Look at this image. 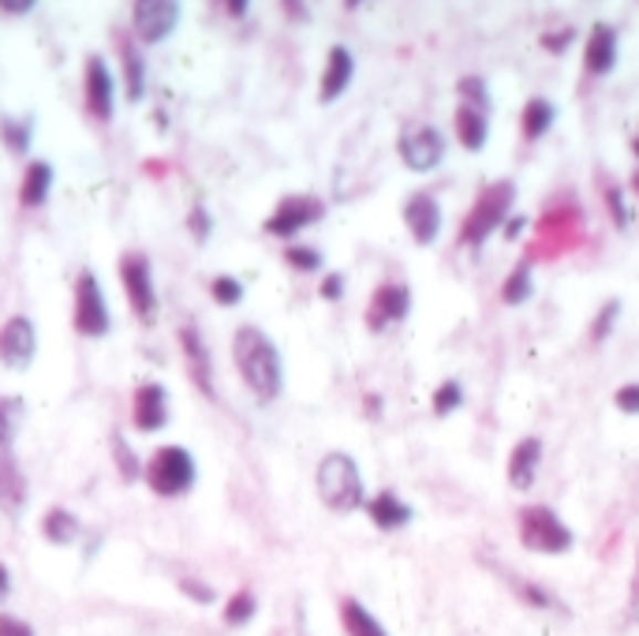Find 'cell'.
<instances>
[{
	"label": "cell",
	"instance_id": "6da1fadb",
	"mask_svg": "<svg viewBox=\"0 0 639 636\" xmlns=\"http://www.w3.org/2000/svg\"><path fill=\"white\" fill-rule=\"evenodd\" d=\"M232 364L240 371L243 386L259 405H273L284 389V359L273 337L259 326H240L232 334Z\"/></svg>",
	"mask_w": 639,
	"mask_h": 636
},
{
	"label": "cell",
	"instance_id": "7a4b0ae2",
	"mask_svg": "<svg viewBox=\"0 0 639 636\" xmlns=\"http://www.w3.org/2000/svg\"><path fill=\"white\" fill-rule=\"evenodd\" d=\"M314 491H318L322 505L329 513H356V509L367 505V487H363L359 465L352 453L344 449H329L326 457L314 468Z\"/></svg>",
	"mask_w": 639,
	"mask_h": 636
},
{
	"label": "cell",
	"instance_id": "3957f363",
	"mask_svg": "<svg viewBox=\"0 0 639 636\" xmlns=\"http://www.w3.org/2000/svg\"><path fill=\"white\" fill-rule=\"evenodd\" d=\"M513 202H516V184L509 180V176H505V180L486 184V188L475 195V202H471V210H468L464 225H460L457 240L464 243V248L479 251L490 240V232L505 229Z\"/></svg>",
	"mask_w": 639,
	"mask_h": 636
},
{
	"label": "cell",
	"instance_id": "277c9868",
	"mask_svg": "<svg viewBox=\"0 0 639 636\" xmlns=\"http://www.w3.org/2000/svg\"><path fill=\"white\" fill-rule=\"evenodd\" d=\"M199 465H195L191 449L184 446H157L150 461L143 465V483L154 498H184L191 494Z\"/></svg>",
	"mask_w": 639,
	"mask_h": 636
},
{
	"label": "cell",
	"instance_id": "5b68a950",
	"mask_svg": "<svg viewBox=\"0 0 639 636\" xmlns=\"http://www.w3.org/2000/svg\"><path fill=\"white\" fill-rule=\"evenodd\" d=\"M516 535H520V546L531 554H568L576 546V535L573 528L562 521L557 509H549L543 502H531L520 509L516 517Z\"/></svg>",
	"mask_w": 639,
	"mask_h": 636
},
{
	"label": "cell",
	"instance_id": "8992f818",
	"mask_svg": "<svg viewBox=\"0 0 639 636\" xmlns=\"http://www.w3.org/2000/svg\"><path fill=\"white\" fill-rule=\"evenodd\" d=\"M72 326L78 337H105L113 330L109 303H105L102 281H97L94 270H78L75 273V303H72Z\"/></svg>",
	"mask_w": 639,
	"mask_h": 636
},
{
	"label": "cell",
	"instance_id": "52a82bcc",
	"mask_svg": "<svg viewBox=\"0 0 639 636\" xmlns=\"http://www.w3.org/2000/svg\"><path fill=\"white\" fill-rule=\"evenodd\" d=\"M121 285L127 296V307L139 322L157 319V289H154V267L143 251L121 254Z\"/></svg>",
	"mask_w": 639,
	"mask_h": 636
},
{
	"label": "cell",
	"instance_id": "ba28073f",
	"mask_svg": "<svg viewBox=\"0 0 639 636\" xmlns=\"http://www.w3.org/2000/svg\"><path fill=\"white\" fill-rule=\"evenodd\" d=\"M322 218H326V199H318V195H284L277 210L262 221V229L277 240H292L296 232L311 229Z\"/></svg>",
	"mask_w": 639,
	"mask_h": 636
},
{
	"label": "cell",
	"instance_id": "9c48e42d",
	"mask_svg": "<svg viewBox=\"0 0 639 636\" xmlns=\"http://www.w3.org/2000/svg\"><path fill=\"white\" fill-rule=\"evenodd\" d=\"M113 105H116V80H113L109 64H105V56L91 53L83 61V110L91 121L109 124Z\"/></svg>",
	"mask_w": 639,
	"mask_h": 636
},
{
	"label": "cell",
	"instance_id": "30bf717a",
	"mask_svg": "<svg viewBox=\"0 0 639 636\" xmlns=\"http://www.w3.org/2000/svg\"><path fill=\"white\" fill-rule=\"evenodd\" d=\"M180 27V4L176 0H139L132 4V38L146 45H161Z\"/></svg>",
	"mask_w": 639,
	"mask_h": 636
},
{
	"label": "cell",
	"instance_id": "8fae6325",
	"mask_svg": "<svg viewBox=\"0 0 639 636\" xmlns=\"http://www.w3.org/2000/svg\"><path fill=\"white\" fill-rule=\"evenodd\" d=\"M397 150H400V161H405L411 173H434L438 165L446 161L449 143L438 127L419 124V127H411V132L400 135Z\"/></svg>",
	"mask_w": 639,
	"mask_h": 636
},
{
	"label": "cell",
	"instance_id": "7c38bea8",
	"mask_svg": "<svg viewBox=\"0 0 639 636\" xmlns=\"http://www.w3.org/2000/svg\"><path fill=\"white\" fill-rule=\"evenodd\" d=\"M411 315V289L405 281H386V285L375 289V296L367 303V322L370 334H386L389 326H397V322H405Z\"/></svg>",
	"mask_w": 639,
	"mask_h": 636
},
{
	"label": "cell",
	"instance_id": "4fadbf2b",
	"mask_svg": "<svg viewBox=\"0 0 639 636\" xmlns=\"http://www.w3.org/2000/svg\"><path fill=\"white\" fill-rule=\"evenodd\" d=\"M38 359V326L34 319L12 315L0 326V364L8 371H31Z\"/></svg>",
	"mask_w": 639,
	"mask_h": 636
},
{
	"label": "cell",
	"instance_id": "5bb4252c",
	"mask_svg": "<svg viewBox=\"0 0 639 636\" xmlns=\"http://www.w3.org/2000/svg\"><path fill=\"white\" fill-rule=\"evenodd\" d=\"M176 341H180V352H184V367H188V378L191 386L199 389L202 397H218V386H213V356L210 348H206V337L199 334V326L195 322H188V326H180V334H176Z\"/></svg>",
	"mask_w": 639,
	"mask_h": 636
},
{
	"label": "cell",
	"instance_id": "9a60e30c",
	"mask_svg": "<svg viewBox=\"0 0 639 636\" xmlns=\"http://www.w3.org/2000/svg\"><path fill=\"white\" fill-rule=\"evenodd\" d=\"M169 389L161 382H139L132 397V424L143 435H157L169 427Z\"/></svg>",
	"mask_w": 639,
	"mask_h": 636
},
{
	"label": "cell",
	"instance_id": "2e32d148",
	"mask_svg": "<svg viewBox=\"0 0 639 636\" xmlns=\"http://www.w3.org/2000/svg\"><path fill=\"white\" fill-rule=\"evenodd\" d=\"M113 42H116V56H121L124 97L132 105H139L146 94V49L135 42L132 31H113Z\"/></svg>",
	"mask_w": 639,
	"mask_h": 636
},
{
	"label": "cell",
	"instance_id": "e0dca14e",
	"mask_svg": "<svg viewBox=\"0 0 639 636\" xmlns=\"http://www.w3.org/2000/svg\"><path fill=\"white\" fill-rule=\"evenodd\" d=\"M441 221L446 218H441V207L430 191H416L405 202V225L419 248H430V243L441 237Z\"/></svg>",
	"mask_w": 639,
	"mask_h": 636
},
{
	"label": "cell",
	"instance_id": "ac0fdd59",
	"mask_svg": "<svg viewBox=\"0 0 639 636\" xmlns=\"http://www.w3.org/2000/svg\"><path fill=\"white\" fill-rule=\"evenodd\" d=\"M352 80H356V56H352L348 45H329L326 67H322V83H318V102L333 105L341 102V94L348 91Z\"/></svg>",
	"mask_w": 639,
	"mask_h": 636
},
{
	"label": "cell",
	"instance_id": "d6986e66",
	"mask_svg": "<svg viewBox=\"0 0 639 636\" xmlns=\"http://www.w3.org/2000/svg\"><path fill=\"white\" fill-rule=\"evenodd\" d=\"M538 461H543V438L527 435L509 449V461H505V479L513 491H531L538 476Z\"/></svg>",
	"mask_w": 639,
	"mask_h": 636
},
{
	"label": "cell",
	"instance_id": "ffe728a7",
	"mask_svg": "<svg viewBox=\"0 0 639 636\" xmlns=\"http://www.w3.org/2000/svg\"><path fill=\"white\" fill-rule=\"evenodd\" d=\"M617 67V31L609 23H591L584 42V72L598 80V75H609Z\"/></svg>",
	"mask_w": 639,
	"mask_h": 636
},
{
	"label": "cell",
	"instance_id": "44dd1931",
	"mask_svg": "<svg viewBox=\"0 0 639 636\" xmlns=\"http://www.w3.org/2000/svg\"><path fill=\"white\" fill-rule=\"evenodd\" d=\"M23 509H27V476L12 449H0V513L8 521H19Z\"/></svg>",
	"mask_w": 639,
	"mask_h": 636
},
{
	"label": "cell",
	"instance_id": "7402d4cb",
	"mask_svg": "<svg viewBox=\"0 0 639 636\" xmlns=\"http://www.w3.org/2000/svg\"><path fill=\"white\" fill-rule=\"evenodd\" d=\"M363 509H367L370 524H375L378 532H400V528H408L411 517H416V509H411L397 491H378L375 498H367Z\"/></svg>",
	"mask_w": 639,
	"mask_h": 636
},
{
	"label": "cell",
	"instance_id": "603a6c76",
	"mask_svg": "<svg viewBox=\"0 0 639 636\" xmlns=\"http://www.w3.org/2000/svg\"><path fill=\"white\" fill-rule=\"evenodd\" d=\"M53 180H56V169L42 158L27 161L23 169V180H19V207L23 210H38L42 202L49 199V191H53Z\"/></svg>",
	"mask_w": 639,
	"mask_h": 636
},
{
	"label": "cell",
	"instance_id": "cb8c5ba5",
	"mask_svg": "<svg viewBox=\"0 0 639 636\" xmlns=\"http://www.w3.org/2000/svg\"><path fill=\"white\" fill-rule=\"evenodd\" d=\"M452 127H457V139L468 154H479L486 146L490 135V113L471 110V105H457V116H452Z\"/></svg>",
	"mask_w": 639,
	"mask_h": 636
},
{
	"label": "cell",
	"instance_id": "d4e9b609",
	"mask_svg": "<svg viewBox=\"0 0 639 636\" xmlns=\"http://www.w3.org/2000/svg\"><path fill=\"white\" fill-rule=\"evenodd\" d=\"M83 535V521L64 505H49L42 513V540L53 546H72Z\"/></svg>",
	"mask_w": 639,
	"mask_h": 636
},
{
	"label": "cell",
	"instance_id": "484cf974",
	"mask_svg": "<svg viewBox=\"0 0 639 636\" xmlns=\"http://www.w3.org/2000/svg\"><path fill=\"white\" fill-rule=\"evenodd\" d=\"M557 121V105L549 102V97H527L524 110H520V135H524V143H538L543 135L554 127Z\"/></svg>",
	"mask_w": 639,
	"mask_h": 636
},
{
	"label": "cell",
	"instance_id": "4316f807",
	"mask_svg": "<svg viewBox=\"0 0 639 636\" xmlns=\"http://www.w3.org/2000/svg\"><path fill=\"white\" fill-rule=\"evenodd\" d=\"M337 614H341V625H344V633H348V636H389L386 625H381L359 599H352V595H344Z\"/></svg>",
	"mask_w": 639,
	"mask_h": 636
},
{
	"label": "cell",
	"instance_id": "83f0119b",
	"mask_svg": "<svg viewBox=\"0 0 639 636\" xmlns=\"http://www.w3.org/2000/svg\"><path fill=\"white\" fill-rule=\"evenodd\" d=\"M531 296H535V273H531V259H524L501 281V303H505V307H520V303H527Z\"/></svg>",
	"mask_w": 639,
	"mask_h": 636
},
{
	"label": "cell",
	"instance_id": "f1b7e54d",
	"mask_svg": "<svg viewBox=\"0 0 639 636\" xmlns=\"http://www.w3.org/2000/svg\"><path fill=\"white\" fill-rule=\"evenodd\" d=\"M0 143H4L8 154L27 158V150L34 143V121L31 116H0Z\"/></svg>",
	"mask_w": 639,
	"mask_h": 636
},
{
	"label": "cell",
	"instance_id": "f546056e",
	"mask_svg": "<svg viewBox=\"0 0 639 636\" xmlns=\"http://www.w3.org/2000/svg\"><path fill=\"white\" fill-rule=\"evenodd\" d=\"M254 614H259V595H254L251 588H235L229 599H224L221 618L229 629H243V625L254 622Z\"/></svg>",
	"mask_w": 639,
	"mask_h": 636
},
{
	"label": "cell",
	"instance_id": "4dcf8cb0",
	"mask_svg": "<svg viewBox=\"0 0 639 636\" xmlns=\"http://www.w3.org/2000/svg\"><path fill=\"white\" fill-rule=\"evenodd\" d=\"M109 449H113V465H116V476H121V483H135V479H143V461L139 453L132 449V442L116 430L109 438Z\"/></svg>",
	"mask_w": 639,
	"mask_h": 636
},
{
	"label": "cell",
	"instance_id": "1f68e13d",
	"mask_svg": "<svg viewBox=\"0 0 639 636\" xmlns=\"http://www.w3.org/2000/svg\"><path fill=\"white\" fill-rule=\"evenodd\" d=\"M27 416V400L19 394H0V449H12V438Z\"/></svg>",
	"mask_w": 639,
	"mask_h": 636
},
{
	"label": "cell",
	"instance_id": "d6a6232c",
	"mask_svg": "<svg viewBox=\"0 0 639 636\" xmlns=\"http://www.w3.org/2000/svg\"><path fill=\"white\" fill-rule=\"evenodd\" d=\"M617 319H621V300H606L603 307L595 311V319H591V326H587V341L591 345H603V341L614 334V326H617Z\"/></svg>",
	"mask_w": 639,
	"mask_h": 636
},
{
	"label": "cell",
	"instance_id": "836d02e7",
	"mask_svg": "<svg viewBox=\"0 0 639 636\" xmlns=\"http://www.w3.org/2000/svg\"><path fill=\"white\" fill-rule=\"evenodd\" d=\"M513 588L516 595L524 599L527 606H535V611H562L565 614V603L557 599L554 592L543 588V584H535V581H513Z\"/></svg>",
	"mask_w": 639,
	"mask_h": 636
},
{
	"label": "cell",
	"instance_id": "e575fe53",
	"mask_svg": "<svg viewBox=\"0 0 639 636\" xmlns=\"http://www.w3.org/2000/svg\"><path fill=\"white\" fill-rule=\"evenodd\" d=\"M457 94H460V105H471V110H483V113L494 110V102H490V86H486L483 75H464V80L457 83Z\"/></svg>",
	"mask_w": 639,
	"mask_h": 636
},
{
	"label": "cell",
	"instance_id": "d590c367",
	"mask_svg": "<svg viewBox=\"0 0 639 636\" xmlns=\"http://www.w3.org/2000/svg\"><path fill=\"white\" fill-rule=\"evenodd\" d=\"M460 405H464V386H460L457 378H446L434 389V397H430V408H434V416H452Z\"/></svg>",
	"mask_w": 639,
	"mask_h": 636
},
{
	"label": "cell",
	"instance_id": "8d00e7d4",
	"mask_svg": "<svg viewBox=\"0 0 639 636\" xmlns=\"http://www.w3.org/2000/svg\"><path fill=\"white\" fill-rule=\"evenodd\" d=\"M210 296L218 307H235V303H243V281L232 278V273H218L210 281Z\"/></svg>",
	"mask_w": 639,
	"mask_h": 636
},
{
	"label": "cell",
	"instance_id": "74e56055",
	"mask_svg": "<svg viewBox=\"0 0 639 636\" xmlns=\"http://www.w3.org/2000/svg\"><path fill=\"white\" fill-rule=\"evenodd\" d=\"M284 262L296 273H314L322 270V251L307 248V243H292V248H284Z\"/></svg>",
	"mask_w": 639,
	"mask_h": 636
},
{
	"label": "cell",
	"instance_id": "f35d334b",
	"mask_svg": "<svg viewBox=\"0 0 639 636\" xmlns=\"http://www.w3.org/2000/svg\"><path fill=\"white\" fill-rule=\"evenodd\" d=\"M603 199H606V210H609V218H614L617 229H628V221H632V213H628V202H625V188L621 184H609V188L603 191Z\"/></svg>",
	"mask_w": 639,
	"mask_h": 636
},
{
	"label": "cell",
	"instance_id": "ab89813d",
	"mask_svg": "<svg viewBox=\"0 0 639 636\" xmlns=\"http://www.w3.org/2000/svg\"><path fill=\"white\" fill-rule=\"evenodd\" d=\"M176 588H180L184 595H188L191 603H199V606H210L213 599H218V592H213V584L199 581V576H180V581H176Z\"/></svg>",
	"mask_w": 639,
	"mask_h": 636
},
{
	"label": "cell",
	"instance_id": "60d3db41",
	"mask_svg": "<svg viewBox=\"0 0 639 636\" xmlns=\"http://www.w3.org/2000/svg\"><path fill=\"white\" fill-rule=\"evenodd\" d=\"M188 229H191V237L206 243L210 240V232H213V218H210V210L202 207V202H195L191 213H188Z\"/></svg>",
	"mask_w": 639,
	"mask_h": 636
},
{
	"label": "cell",
	"instance_id": "b9f144b4",
	"mask_svg": "<svg viewBox=\"0 0 639 636\" xmlns=\"http://www.w3.org/2000/svg\"><path fill=\"white\" fill-rule=\"evenodd\" d=\"M614 405L621 408L625 416H639V382H625V386H617Z\"/></svg>",
	"mask_w": 639,
	"mask_h": 636
},
{
	"label": "cell",
	"instance_id": "7bdbcfd3",
	"mask_svg": "<svg viewBox=\"0 0 639 636\" xmlns=\"http://www.w3.org/2000/svg\"><path fill=\"white\" fill-rule=\"evenodd\" d=\"M573 38H576V31H573V27H565V31L543 34V38H538V45H543L546 53H565V45H573Z\"/></svg>",
	"mask_w": 639,
	"mask_h": 636
},
{
	"label": "cell",
	"instance_id": "ee69618b",
	"mask_svg": "<svg viewBox=\"0 0 639 636\" xmlns=\"http://www.w3.org/2000/svg\"><path fill=\"white\" fill-rule=\"evenodd\" d=\"M0 636H38L31 622L15 618V614H0Z\"/></svg>",
	"mask_w": 639,
	"mask_h": 636
},
{
	"label": "cell",
	"instance_id": "f6af8a7d",
	"mask_svg": "<svg viewBox=\"0 0 639 636\" xmlns=\"http://www.w3.org/2000/svg\"><path fill=\"white\" fill-rule=\"evenodd\" d=\"M318 296L322 300H341L344 296V273H337V270H333V273H326V278H322V285H318Z\"/></svg>",
	"mask_w": 639,
	"mask_h": 636
},
{
	"label": "cell",
	"instance_id": "bcb514c9",
	"mask_svg": "<svg viewBox=\"0 0 639 636\" xmlns=\"http://www.w3.org/2000/svg\"><path fill=\"white\" fill-rule=\"evenodd\" d=\"M34 12V0H0V19H23Z\"/></svg>",
	"mask_w": 639,
	"mask_h": 636
},
{
	"label": "cell",
	"instance_id": "7dc6e473",
	"mask_svg": "<svg viewBox=\"0 0 639 636\" xmlns=\"http://www.w3.org/2000/svg\"><path fill=\"white\" fill-rule=\"evenodd\" d=\"M628 614L639 625V551H636V570H632V592H628Z\"/></svg>",
	"mask_w": 639,
	"mask_h": 636
},
{
	"label": "cell",
	"instance_id": "c3c4849f",
	"mask_svg": "<svg viewBox=\"0 0 639 636\" xmlns=\"http://www.w3.org/2000/svg\"><path fill=\"white\" fill-rule=\"evenodd\" d=\"M524 229H527V218H524V213H520V218H509V221H505V240H516Z\"/></svg>",
	"mask_w": 639,
	"mask_h": 636
},
{
	"label": "cell",
	"instance_id": "681fc988",
	"mask_svg": "<svg viewBox=\"0 0 639 636\" xmlns=\"http://www.w3.org/2000/svg\"><path fill=\"white\" fill-rule=\"evenodd\" d=\"M8 595H12V570H8L4 562H0V603H4Z\"/></svg>",
	"mask_w": 639,
	"mask_h": 636
},
{
	"label": "cell",
	"instance_id": "f907efd6",
	"mask_svg": "<svg viewBox=\"0 0 639 636\" xmlns=\"http://www.w3.org/2000/svg\"><path fill=\"white\" fill-rule=\"evenodd\" d=\"M284 15H292V23H307V8L303 4H281Z\"/></svg>",
	"mask_w": 639,
	"mask_h": 636
},
{
	"label": "cell",
	"instance_id": "816d5d0a",
	"mask_svg": "<svg viewBox=\"0 0 639 636\" xmlns=\"http://www.w3.org/2000/svg\"><path fill=\"white\" fill-rule=\"evenodd\" d=\"M363 408H367V416H381V397L375 394V397H363Z\"/></svg>",
	"mask_w": 639,
	"mask_h": 636
},
{
	"label": "cell",
	"instance_id": "f5cc1de1",
	"mask_svg": "<svg viewBox=\"0 0 639 636\" xmlns=\"http://www.w3.org/2000/svg\"><path fill=\"white\" fill-rule=\"evenodd\" d=\"M143 169L150 173V176H161V173H165V161H143Z\"/></svg>",
	"mask_w": 639,
	"mask_h": 636
},
{
	"label": "cell",
	"instance_id": "db71d44e",
	"mask_svg": "<svg viewBox=\"0 0 639 636\" xmlns=\"http://www.w3.org/2000/svg\"><path fill=\"white\" fill-rule=\"evenodd\" d=\"M224 12H229V15H243V12H248V4H243V0H235V4L224 8Z\"/></svg>",
	"mask_w": 639,
	"mask_h": 636
},
{
	"label": "cell",
	"instance_id": "11a10c76",
	"mask_svg": "<svg viewBox=\"0 0 639 636\" xmlns=\"http://www.w3.org/2000/svg\"><path fill=\"white\" fill-rule=\"evenodd\" d=\"M628 188H632V191H636V195H639V169H636V173H632V180H628Z\"/></svg>",
	"mask_w": 639,
	"mask_h": 636
},
{
	"label": "cell",
	"instance_id": "9f6ffc18",
	"mask_svg": "<svg viewBox=\"0 0 639 636\" xmlns=\"http://www.w3.org/2000/svg\"><path fill=\"white\" fill-rule=\"evenodd\" d=\"M632 154H636V158H639V132H636V139H632Z\"/></svg>",
	"mask_w": 639,
	"mask_h": 636
}]
</instances>
